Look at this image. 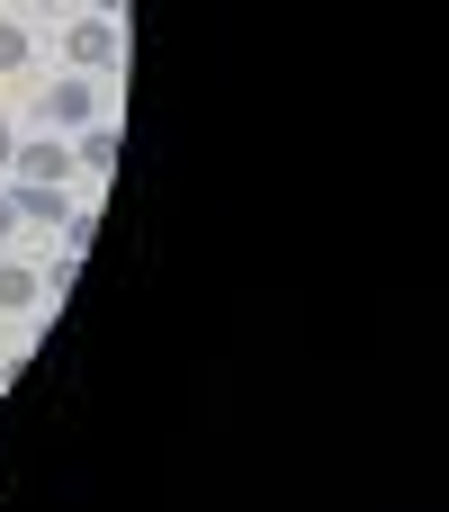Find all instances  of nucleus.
<instances>
[{"instance_id": "obj_10", "label": "nucleus", "mask_w": 449, "mask_h": 512, "mask_svg": "<svg viewBox=\"0 0 449 512\" xmlns=\"http://www.w3.org/2000/svg\"><path fill=\"white\" fill-rule=\"evenodd\" d=\"M0 234H18V216H9V189H0Z\"/></svg>"}, {"instance_id": "obj_4", "label": "nucleus", "mask_w": 449, "mask_h": 512, "mask_svg": "<svg viewBox=\"0 0 449 512\" xmlns=\"http://www.w3.org/2000/svg\"><path fill=\"white\" fill-rule=\"evenodd\" d=\"M72 162H81V171H108V162H117V126H108V117H90V126L72 135Z\"/></svg>"}, {"instance_id": "obj_6", "label": "nucleus", "mask_w": 449, "mask_h": 512, "mask_svg": "<svg viewBox=\"0 0 449 512\" xmlns=\"http://www.w3.org/2000/svg\"><path fill=\"white\" fill-rule=\"evenodd\" d=\"M27 54H36L27 18H0V72H27Z\"/></svg>"}, {"instance_id": "obj_5", "label": "nucleus", "mask_w": 449, "mask_h": 512, "mask_svg": "<svg viewBox=\"0 0 449 512\" xmlns=\"http://www.w3.org/2000/svg\"><path fill=\"white\" fill-rule=\"evenodd\" d=\"M18 306H45V279L27 261H0V315H18Z\"/></svg>"}, {"instance_id": "obj_8", "label": "nucleus", "mask_w": 449, "mask_h": 512, "mask_svg": "<svg viewBox=\"0 0 449 512\" xmlns=\"http://www.w3.org/2000/svg\"><path fill=\"white\" fill-rule=\"evenodd\" d=\"M90 18H126V0H90Z\"/></svg>"}, {"instance_id": "obj_2", "label": "nucleus", "mask_w": 449, "mask_h": 512, "mask_svg": "<svg viewBox=\"0 0 449 512\" xmlns=\"http://www.w3.org/2000/svg\"><path fill=\"white\" fill-rule=\"evenodd\" d=\"M9 171H18V180H45V189H63V180H72L81 162H72V144H63L54 126H36V135H18V153H9Z\"/></svg>"}, {"instance_id": "obj_9", "label": "nucleus", "mask_w": 449, "mask_h": 512, "mask_svg": "<svg viewBox=\"0 0 449 512\" xmlns=\"http://www.w3.org/2000/svg\"><path fill=\"white\" fill-rule=\"evenodd\" d=\"M9 153H18V126H9V117H0V162H9Z\"/></svg>"}, {"instance_id": "obj_3", "label": "nucleus", "mask_w": 449, "mask_h": 512, "mask_svg": "<svg viewBox=\"0 0 449 512\" xmlns=\"http://www.w3.org/2000/svg\"><path fill=\"white\" fill-rule=\"evenodd\" d=\"M90 117H99V90H90V81H45V90H36V126L81 135Z\"/></svg>"}, {"instance_id": "obj_7", "label": "nucleus", "mask_w": 449, "mask_h": 512, "mask_svg": "<svg viewBox=\"0 0 449 512\" xmlns=\"http://www.w3.org/2000/svg\"><path fill=\"white\" fill-rule=\"evenodd\" d=\"M36 279H45V297H54V306H63V288H72V279H81V252H72V243H54V270H36Z\"/></svg>"}, {"instance_id": "obj_1", "label": "nucleus", "mask_w": 449, "mask_h": 512, "mask_svg": "<svg viewBox=\"0 0 449 512\" xmlns=\"http://www.w3.org/2000/svg\"><path fill=\"white\" fill-rule=\"evenodd\" d=\"M63 63H72V72H117V63H126L117 18H72V27H63Z\"/></svg>"}]
</instances>
